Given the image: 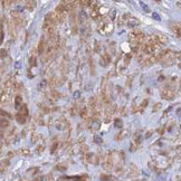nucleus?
<instances>
[{
	"instance_id": "1",
	"label": "nucleus",
	"mask_w": 181,
	"mask_h": 181,
	"mask_svg": "<svg viewBox=\"0 0 181 181\" xmlns=\"http://www.w3.org/2000/svg\"><path fill=\"white\" fill-rule=\"evenodd\" d=\"M143 37H144V35L142 31L135 30V31H133V33H131L130 39L132 40V41H141V40L143 39Z\"/></svg>"
},
{
	"instance_id": "2",
	"label": "nucleus",
	"mask_w": 181,
	"mask_h": 181,
	"mask_svg": "<svg viewBox=\"0 0 181 181\" xmlns=\"http://www.w3.org/2000/svg\"><path fill=\"white\" fill-rule=\"evenodd\" d=\"M104 165H105V169H106V170H110L111 168H112V160H111L110 152L107 153L106 158H105V163H104Z\"/></svg>"
},
{
	"instance_id": "3",
	"label": "nucleus",
	"mask_w": 181,
	"mask_h": 181,
	"mask_svg": "<svg viewBox=\"0 0 181 181\" xmlns=\"http://www.w3.org/2000/svg\"><path fill=\"white\" fill-rule=\"evenodd\" d=\"M139 23H140V21H139L137 18H132V17H131L130 19H129V21H127V26L131 27V28H134V27H137Z\"/></svg>"
},
{
	"instance_id": "4",
	"label": "nucleus",
	"mask_w": 181,
	"mask_h": 181,
	"mask_svg": "<svg viewBox=\"0 0 181 181\" xmlns=\"http://www.w3.org/2000/svg\"><path fill=\"white\" fill-rule=\"evenodd\" d=\"M16 120H17V122H19V123H25L26 122V115H23V114H20V113H18L16 115Z\"/></svg>"
},
{
	"instance_id": "5",
	"label": "nucleus",
	"mask_w": 181,
	"mask_h": 181,
	"mask_svg": "<svg viewBox=\"0 0 181 181\" xmlns=\"http://www.w3.org/2000/svg\"><path fill=\"white\" fill-rule=\"evenodd\" d=\"M78 19H80V23H84V21H85V20L87 19L86 13L84 12V11H80V15H78Z\"/></svg>"
},
{
	"instance_id": "6",
	"label": "nucleus",
	"mask_w": 181,
	"mask_h": 181,
	"mask_svg": "<svg viewBox=\"0 0 181 181\" xmlns=\"http://www.w3.org/2000/svg\"><path fill=\"white\" fill-rule=\"evenodd\" d=\"M26 5H27V8H28V9L33 10L34 8H35V5H36V2H35V1H27Z\"/></svg>"
},
{
	"instance_id": "7",
	"label": "nucleus",
	"mask_w": 181,
	"mask_h": 181,
	"mask_svg": "<svg viewBox=\"0 0 181 181\" xmlns=\"http://www.w3.org/2000/svg\"><path fill=\"white\" fill-rule=\"evenodd\" d=\"M140 5H141V7H142V8H143V9H144V11H147V12H149V11H150V9L147 8V5H145V3H144V2H142V1H140Z\"/></svg>"
},
{
	"instance_id": "8",
	"label": "nucleus",
	"mask_w": 181,
	"mask_h": 181,
	"mask_svg": "<svg viewBox=\"0 0 181 181\" xmlns=\"http://www.w3.org/2000/svg\"><path fill=\"white\" fill-rule=\"evenodd\" d=\"M77 3H80V5H84V7H85V6H90V3H92V1H78Z\"/></svg>"
},
{
	"instance_id": "9",
	"label": "nucleus",
	"mask_w": 181,
	"mask_h": 181,
	"mask_svg": "<svg viewBox=\"0 0 181 181\" xmlns=\"http://www.w3.org/2000/svg\"><path fill=\"white\" fill-rule=\"evenodd\" d=\"M30 65H34V66L36 65V57H31L30 58Z\"/></svg>"
},
{
	"instance_id": "10",
	"label": "nucleus",
	"mask_w": 181,
	"mask_h": 181,
	"mask_svg": "<svg viewBox=\"0 0 181 181\" xmlns=\"http://www.w3.org/2000/svg\"><path fill=\"white\" fill-rule=\"evenodd\" d=\"M40 87H45V85H46V80H43V82H40Z\"/></svg>"
},
{
	"instance_id": "11",
	"label": "nucleus",
	"mask_w": 181,
	"mask_h": 181,
	"mask_svg": "<svg viewBox=\"0 0 181 181\" xmlns=\"http://www.w3.org/2000/svg\"><path fill=\"white\" fill-rule=\"evenodd\" d=\"M153 18H154V19H157V20H160V17L158 16V15H157L155 12L153 13Z\"/></svg>"
},
{
	"instance_id": "12",
	"label": "nucleus",
	"mask_w": 181,
	"mask_h": 181,
	"mask_svg": "<svg viewBox=\"0 0 181 181\" xmlns=\"http://www.w3.org/2000/svg\"><path fill=\"white\" fill-rule=\"evenodd\" d=\"M75 98H77V97H80V92H76V93H75Z\"/></svg>"
},
{
	"instance_id": "13",
	"label": "nucleus",
	"mask_w": 181,
	"mask_h": 181,
	"mask_svg": "<svg viewBox=\"0 0 181 181\" xmlns=\"http://www.w3.org/2000/svg\"><path fill=\"white\" fill-rule=\"evenodd\" d=\"M179 67H180V68H181V62H180V63H179Z\"/></svg>"
}]
</instances>
